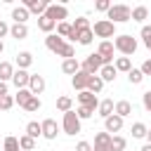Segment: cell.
Wrapping results in <instances>:
<instances>
[{"mask_svg":"<svg viewBox=\"0 0 151 151\" xmlns=\"http://www.w3.org/2000/svg\"><path fill=\"white\" fill-rule=\"evenodd\" d=\"M28 17H31V12H28L24 5H19V7H14V9H12V19H14V24H26V21H28Z\"/></svg>","mask_w":151,"mask_h":151,"instance_id":"obj_18","label":"cell"},{"mask_svg":"<svg viewBox=\"0 0 151 151\" xmlns=\"http://www.w3.org/2000/svg\"><path fill=\"white\" fill-rule=\"evenodd\" d=\"M116 76H118V71H116V66H113V64L101 66V71H99V78H101L104 83H113V80H116Z\"/></svg>","mask_w":151,"mask_h":151,"instance_id":"obj_22","label":"cell"},{"mask_svg":"<svg viewBox=\"0 0 151 151\" xmlns=\"http://www.w3.org/2000/svg\"><path fill=\"white\" fill-rule=\"evenodd\" d=\"M2 151H21V146H19V137H5Z\"/></svg>","mask_w":151,"mask_h":151,"instance_id":"obj_36","label":"cell"},{"mask_svg":"<svg viewBox=\"0 0 151 151\" xmlns=\"http://www.w3.org/2000/svg\"><path fill=\"white\" fill-rule=\"evenodd\" d=\"M132 137L134 139H146V132H149V127L144 125V123H132Z\"/></svg>","mask_w":151,"mask_h":151,"instance_id":"obj_31","label":"cell"},{"mask_svg":"<svg viewBox=\"0 0 151 151\" xmlns=\"http://www.w3.org/2000/svg\"><path fill=\"white\" fill-rule=\"evenodd\" d=\"M101 66H104V61H101V57H99L97 52H94V54H87V59L80 64V68H83L85 73H90V76H99Z\"/></svg>","mask_w":151,"mask_h":151,"instance_id":"obj_5","label":"cell"},{"mask_svg":"<svg viewBox=\"0 0 151 151\" xmlns=\"http://www.w3.org/2000/svg\"><path fill=\"white\" fill-rule=\"evenodd\" d=\"M61 71L66 73V76H76L78 71H80V61L73 57V59H64L61 61Z\"/></svg>","mask_w":151,"mask_h":151,"instance_id":"obj_17","label":"cell"},{"mask_svg":"<svg viewBox=\"0 0 151 151\" xmlns=\"http://www.w3.org/2000/svg\"><path fill=\"white\" fill-rule=\"evenodd\" d=\"M28 90H31L35 97H38V94H42V92H45V78H42V76H38V73H31Z\"/></svg>","mask_w":151,"mask_h":151,"instance_id":"obj_15","label":"cell"},{"mask_svg":"<svg viewBox=\"0 0 151 151\" xmlns=\"http://www.w3.org/2000/svg\"><path fill=\"white\" fill-rule=\"evenodd\" d=\"M57 35H59V38H68V40H76V35H73V26H71L68 21L57 24Z\"/></svg>","mask_w":151,"mask_h":151,"instance_id":"obj_21","label":"cell"},{"mask_svg":"<svg viewBox=\"0 0 151 151\" xmlns=\"http://www.w3.org/2000/svg\"><path fill=\"white\" fill-rule=\"evenodd\" d=\"M76 113H78V118H80V120H87V118H92V116H94V109L78 106V109H76Z\"/></svg>","mask_w":151,"mask_h":151,"instance_id":"obj_42","label":"cell"},{"mask_svg":"<svg viewBox=\"0 0 151 151\" xmlns=\"http://www.w3.org/2000/svg\"><path fill=\"white\" fill-rule=\"evenodd\" d=\"M92 151H113L111 146H92Z\"/></svg>","mask_w":151,"mask_h":151,"instance_id":"obj_50","label":"cell"},{"mask_svg":"<svg viewBox=\"0 0 151 151\" xmlns=\"http://www.w3.org/2000/svg\"><path fill=\"white\" fill-rule=\"evenodd\" d=\"M90 78H92V76H90V73H85V71L80 68V71H78V73L71 78V85H73V90H78V92L87 90V85H90Z\"/></svg>","mask_w":151,"mask_h":151,"instance_id":"obj_14","label":"cell"},{"mask_svg":"<svg viewBox=\"0 0 151 151\" xmlns=\"http://www.w3.org/2000/svg\"><path fill=\"white\" fill-rule=\"evenodd\" d=\"M31 64H33V54L31 52H19L17 54V68H24L26 71Z\"/></svg>","mask_w":151,"mask_h":151,"instance_id":"obj_25","label":"cell"},{"mask_svg":"<svg viewBox=\"0 0 151 151\" xmlns=\"http://www.w3.org/2000/svg\"><path fill=\"white\" fill-rule=\"evenodd\" d=\"M92 33L97 35V38H116V24L113 21H109V19H99V21H94V26H92Z\"/></svg>","mask_w":151,"mask_h":151,"instance_id":"obj_4","label":"cell"},{"mask_svg":"<svg viewBox=\"0 0 151 151\" xmlns=\"http://www.w3.org/2000/svg\"><path fill=\"white\" fill-rule=\"evenodd\" d=\"M92 40H94V33H92V28H87V31L78 33V42H80V45H92Z\"/></svg>","mask_w":151,"mask_h":151,"instance_id":"obj_39","label":"cell"},{"mask_svg":"<svg viewBox=\"0 0 151 151\" xmlns=\"http://www.w3.org/2000/svg\"><path fill=\"white\" fill-rule=\"evenodd\" d=\"M40 125H42V137H45V139H50V142L57 139V134H59V125H57L54 118H45Z\"/></svg>","mask_w":151,"mask_h":151,"instance_id":"obj_13","label":"cell"},{"mask_svg":"<svg viewBox=\"0 0 151 151\" xmlns=\"http://www.w3.org/2000/svg\"><path fill=\"white\" fill-rule=\"evenodd\" d=\"M5 94H7V83L0 80V97H5Z\"/></svg>","mask_w":151,"mask_h":151,"instance_id":"obj_49","label":"cell"},{"mask_svg":"<svg viewBox=\"0 0 151 151\" xmlns=\"http://www.w3.org/2000/svg\"><path fill=\"white\" fill-rule=\"evenodd\" d=\"M19 146H21V151H33L35 149V139L28 137V134H21L19 137Z\"/></svg>","mask_w":151,"mask_h":151,"instance_id":"obj_35","label":"cell"},{"mask_svg":"<svg viewBox=\"0 0 151 151\" xmlns=\"http://www.w3.org/2000/svg\"><path fill=\"white\" fill-rule=\"evenodd\" d=\"M123 120H125V118H120V116H116V113H113V116H109V118L104 120V132H109V134L113 137L116 132H120V130H123Z\"/></svg>","mask_w":151,"mask_h":151,"instance_id":"obj_12","label":"cell"},{"mask_svg":"<svg viewBox=\"0 0 151 151\" xmlns=\"http://www.w3.org/2000/svg\"><path fill=\"white\" fill-rule=\"evenodd\" d=\"M116 71H123V73H130L132 71V61H130V57H116Z\"/></svg>","mask_w":151,"mask_h":151,"instance_id":"obj_28","label":"cell"},{"mask_svg":"<svg viewBox=\"0 0 151 151\" xmlns=\"http://www.w3.org/2000/svg\"><path fill=\"white\" fill-rule=\"evenodd\" d=\"M76 151H92V144L90 142H78L76 144Z\"/></svg>","mask_w":151,"mask_h":151,"instance_id":"obj_46","label":"cell"},{"mask_svg":"<svg viewBox=\"0 0 151 151\" xmlns=\"http://www.w3.org/2000/svg\"><path fill=\"white\" fill-rule=\"evenodd\" d=\"M80 123H83V120L78 118V113H76V111H66V113H64V118H61V130H64L66 134H71V137H73V134H78V132H80Z\"/></svg>","mask_w":151,"mask_h":151,"instance_id":"obj_3","label":"cell"},{"mask_svg":"<svg viewBox=\"0 0 151 151\" xmlns=\"http://www.w3.org/2000/svg\"><path fill=\"white\" fill-rule=\"evenodd\" d=\"M106 19L113 24H125L132 19V9L127 5H111V9L106 12Z\"/></svg>","mask_w":151,"mask_h":151,"instance_id":"obj_2","label":"cell"},{"mask_svg":"<svg viewBox=\"0 0 151 151\" xmlns=\"http://www.w3.org/2000/svg\"><path fill=\"white\" fill-rule=\"evenodd\" d=\"M146 17H149V7H144V5H137V7H132V21L142 24Z\"/></svg>","mask_w":151,"mask_h":151,"instance_id":"obj_27","label":"cell"},{"mask_svg":"<svg viewBox=\"0 0 151 151\" xmlns=\"http://www.w3.org/2000/svg\"><path fill=\"white\" fill-rule=\"evenodd\" d=\"M38 28H40L42 33H47V35H50V33L57 28V21H52L50 17H45V14H42V17H38Z\"/></svg>","mask_w":151,"mask_h":151,"instance_id":"obj_20","label":"cell"},{"mask_svg":"<svg viewBox=\"0 0 151 151\" xmlns=\"http://www.w3.org/2000/svg\"><path fill=\"white\" fill-rule=\"evenodd\" d=\"M97 113H99L104 120H106L109 116H113V113H116V104H113V99H101V101H99Z\"/></svg>","mask_w":151,"mask_h":151,"instance_id":"obj_16","label":"cell"},{"mask_svg":"<svg viewBox=\"0 0 151 151\" xmlns=\"http://www.w3.org/2000/svg\"><path fill=\"white\" fill-rule=\"evenodd\" d=\"M45 47L50 50V52H54V54H59L64 47H66V40L64 38H59L57 33H50L47 38H45Z\"/></svg>","mask_w":151,"mask_h":151,"instance_id":"obj_10","label":"cell"},{"mask_svg":"<svg viewBox=\"0 0 151 151\" xmlns=\"http://www.w3.org/2000/svg\"><path fill=\"white\" fill-rule=\"evenodd\" d=\"M125 146H127V139L123 134H113L111 137V149L113 151H125Z\"/></svg>","mask_w":151,"mask_h":151,"instance_id":"obj_33","label":"cell"},{"mask_svg":"<svg viewBox=\"0 0 151 151\" xmlns=\"http://www.w3.org/2000/svg\"><path fill=\"white\" fill-rule=\"evenodd\" d=\"M142 104H144V109H146V111H149V113H151V90H149V92H144V94H142Z\"/></svg>","mask_w":151,"mask_h":151,"instance_id":"obj_45","label":"cell"},{"mask_svg":"<svg viewBox=\"0 0 151 151\" xmlns=\"http://www.w3.org/2000/svg\"><path fill=\"white\" fill-rule=\"evenodd\" d=\"M7 33H9V26H7V24H5L2 19H0V40H2V38L7 35Z\"/></svg>","mask_w":151,"mask_h":151,"instance_id":"obj_48","label":"cell"},{"mask_svg":"<svg viewBox=\"0 0 151 151\" xmlns=\"http://www.w3.org/2000/svg\"><path fill=\"white\" fill-rule=\"evenodd\" d=\"M78 106H87V109H99V99H97V94L94 92H90V90H83V92H78Z\"/></svg>","mask_w":151,"mask_h":151,"instance_id":"obj_8","label":"cell"},{"mask_svg":"<svg viewBox=\"0 0 151 151\" xmlns=\"http://www.w3.org/2000/svg\"><path fill=\"white\" fill-rule=\"evenodd\" d=\"M113 47H116V52H120L123 57H130V54H134V52H137V38H132L130 33L116 35Z\"/></svg>","mask_w":151,"mask_h":151,"instance_id":"obj_1","label":"cell"},{"mask_svg":"<svg viewBox=\"0 0 151 151\" xmlns=\"http://www.w3.org/2000/svg\"><path fill=\"white\" fill-rule=\"evenodd\" d=\"M31 97H35V94H33V92H31L28 87H26V90H17V94H14V101H17V104H19L21 109H24V104H26V101H28Z\"/></svg>","mask_w":151,"mask_h":151,"instance_id":"obj_29","label":"cell"},{"mask_svg":"<svg viewBox=\"0 0 151 151\" xmlns=\"http://www.w3.org/2000/svg\"><path fill=\"white\" fill-rule=\"evenodd\" d=\"M28 83H31V73H28V71H24V68H17V71H14V76H12V85H14L17 90H26V87H28Z\"/></svg>","mask_w":151,"mask_h":151,"instance_id":"obj_11","label":"cell"},{"mask_svg":"<svg viewBox=\"0 0 151 151\" xmlns=\"http://www.w3.org/2000/svg\"><path fill=\"white\" fill-rule=\"evenodd\" d=\"M113 42L111 40H101L99 42V47H97V54L101 57V61H104V66H109V64H113Z\"/></svg>","mask_w":151,"mask_h":151,"instance_id":"obj_7","label":"cell"},{"mask_svg":"<svg viewBox=\"0 0 151 151\" xmlns=\"http://www.w3.org/2000/svg\"><path fill=\"white\" fill-rule=\"evenodd\" d=\"M71 26H73V31H76V33H83V31L92 28V26H90V19H87V17H78V19H76V21L71 24Z\"/></svg>","mask_w":151,"mask_h":151,"instance_id":"obj_32","label":"cell"},{"mask_svg":"<svg viewBox=\"0 0 151 151\" xmlns=\"http://www.w3.org/2000/svg\"><path fill=\"white\" fill-rule=\"evenodd\" d=\"M2 50H5V45H2V40H0V54H2Z\"/></svg>","mask_w":151,"mask_h":151,"instance_id":"obj_53","label":"cell"},{"mask_svg":"<svg viewBox=\"0 0 151 151\" xmlns=\"http://www.w3.org/2000/svg\"><path fill=\"white\" fill-rule=\"evenodd\" d=\"M132 113V104L127 101V99H120V101H116V116H120V118H127Z\"/></svg>","mask_w":151,"mask_h":151,"instance_id":"obj_23","label":"cell"},{"mask_svg":"<svg viewBox=\"0 0 151 151\" xmlns=\"http://www.w3.org/2000/svg\"><path fill=\"white\" fill-rule=\"evenodd\" d=\"M139 71H142L144 76H151V59H146V61L139 66Z\"/></svg>","mask_w":151,"mask_h":151,"instance_id":"obj_47","label":"cell"},{"mask_svg":"<svg viewBox=\"0 0 151 151\" xmlns=\"http://www.w3.org/2000/svg\"><path fill=\"white\" fill-rule=\"evenodd\" d=\"M14 66L9 64V61H0V80L2 83H7V80H12V76H14Z\"/></svg>","mask_w":151,"mask_h":151,"instance_id":"obj_24","label":"cell"},{"mask_svg":"<svg viewBox=\"0 0 151 151\" xmlns=\"http://www.w3.org/2000/svg\"><path fill=\"white\" fill-rule=\"evenodd\" d=\"M14 104H17V101H14V97H12V94H5V97H0V111H9Z\"/></svg>","mask_w":151,"mask_h":151,"instance_id":"obj_41","label":"cell"},{"mask_svg":"<svg viewBox=\"0 0 151 151\" xmlns=\"http://www.w3.org/2000/svg\"><path fill=\"white\" fill-rule=\"evenodd\" d=\"M146 142H149V144H151V130H149V132H146Z\"/></svg>","mask_w":151,"mask_h":151,"instance_id":"obj_52","label":"cell"},{"mask_svg":"<svg viewBox=\"0 0 151 151\" xmlns=\"http://www.w3.org/2000/svg\"><path fill=\"white\" fill-rule=\"evenodd\" d=\"M87 90H90V92H94V94H99V92L104 90V80H101L99 76H92V78H90V85H87Z\"/></svg>","mask_w":151,"mask_h":151,"instance_id":"obj_34","label":"cell"},{"mask_svg":"<svg viewBox=\"0 0 151 151\" xmlns=\"http://www.w3.org/2000/svg\"><path fill=\"white\" fill-rule=\"evenodd\" d=\"M42 106V101H40V97H31L26 104H24V111H28V113H35L38 109Z\"/></svg>","mask_w":151,"mask_h":151,"instance_id":"obj_37","label":"cell"},{"mask_svg":"<svg viewBox=\"0 0 151 151\" xmlns=\"http://www.w3.org/2000/svg\"><path fill=\"white\" fill-rule=\"evenodd\" d=\"M9 35H12L14 40H24V38L28 35V26H26V24H12V26H9Z\"/></svg>","mask_w":151,"mask_h":151,"instance_id":"obj_19","label":"cell"},{"mask_svg":"<svg viewBox=\"0 0 151 151\" xmlns=\"http://www.w3.org/2000/svg\"><path fill=\"white\" fill-rule=\"evenodd\" d=\"M94 9H99V12H109V9H111V2H109V0H97V2H94Z\"/></svg>","mask_w":151,"mask_h":151,"instance_id":"obj_44","label":"cell"},{"mask_svg":"<svg viewBox=\"0 0 151 151\" xmlns=\"http://www.w3.org/2000/svg\"><path fill=\"white\" fill-rule=\"evenodd\" d=\"M139 151H151V144H149V142H146V144H144V146H142V149H139Z\"/></svg>","mask_w":151,"mask_h":151,"instance_id":"obj_51","label":"cell"},{"mask_svg":"<svg viewBox=\"0 0 151 151\" xmlns=\"http://www.w3.org/2000/svg\"><path fill=\"white\" fill-rule=\"evenodd\" d=\"M139 35H142V40H144V45L151 50V26H142V31H139Z\"/></svg>","mask_w":151,"mask_h":151,"instance_id":"obj_43","label":"cell"},{"mask_svg":"<svg viewBox=\"0 0 151 151\" xmlns=\"http://www.w3.org/2000/svg\"><path fill=\"white\" fill-rule=\"evenodd\" d=\"M127 80H130V85H139V83L144 80V73H142L139 68H132V71L127 73Z\"/></svg>","mask_w":151,"mask_h":151,"instance_id":"obj_40","label":"cell"},{"mask_svg":"<svg viewBox=\"0 0 151 151\" xmlns=\"http://www.w3.org/2000/svg\"><path fill=\"white\" fill-rule=\"evenodd\" d=\"M57 109L61 111V113H66V111H73V99L71 97H57Z\"/></svg>","mask_w":151,"mask_h":151,"instance_id":"obj_30","label":"cell"},{"mask_svg":"<svg viewBox=\"0 0 151 151\" xmlns=\"http://www.w3.org/2000/svg\"><path fill=\"white\" fill-rule=\"evenodd\" d=\"M24 7H26L31 14H38V17H42V14L47 12L50 2H47V0H24Z\"/></svg>","mask_w":151,"mask_h":151,"instance_id":"obj_9","label":"cell"},{"mask_svg":"<svg viewBox=\"0 0 151 151\" xmlns=\"http://www.w3.org/2000/svg\"><path fill=\"white\" fill-rule=\"evenodd\" d=\"M26 134H28V137H33V139L42 137V125H40L38 120H31V123H26Z\"/></svg>","mask_w":151,"mask_h":151,"instance_id":"obj_26","label":"cell"},{"mask_svg":"<svg viewBox=\"0 0 151 151\" xmlns=\"http://www.w3.org/2000/svg\"><path fill=\"white\" fill-rule=\"evenodd\" d=\"M45 17H50V19H52V21H57V24H61V21H66V19H68V9H66V5H57V2H52V5L47 7Z\"/></svg>","mask_w":151,"mask_h":151,"instance_id":"obj_6","label":"cell"},{"mask_svg":"<svg viewBox=\"0 0 151 151\" xmlns=\"http://www.w3.org/2000/svg\"><path fill=\"white\" fill-rule=\"evenodd\" d=\"M94 146H111V134L109 132H97L94 134Z\"/></svg>","mask_w":151,"mask_h":151,"instance_id":"obj_38","label":"cell"}]
</instances>
